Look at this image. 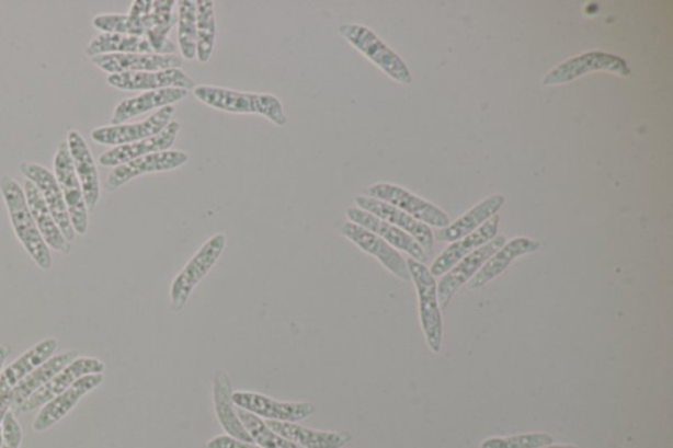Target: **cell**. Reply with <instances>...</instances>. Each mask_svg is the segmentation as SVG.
<instances>
[{
  "label": "cell",
  "mask_w": 673,
  "mask_h": 448,
  "mask_svg": "<svg viewBox=\"0 0 673 448\" xmlns=\"http://www.w3.org/2000/svg\"><path fill=\"white\" fill-rule=\"evenodd\" d=\"M194 96L208 107L229 114L261 115L276 127H285L288 122L281 99L272 94H254L201 84L195 85Z\"/></svg>",
  "instance_id": "cell-1"
},
{
  "label": "cell",
  "mask_w": 673,
  "mask_h": 448,
  "mask_svg": "<svg viewBox=\"0 0 673 448\" xmlns=\"http://www.w3.org/2000/svg\"><path fill=\"white\" fill-rule=\"evenodd\" d=\"M0 191H2L10 220L18 239L35 261L36 265L48 272L53 266L50 249L46 245L42 233L33 220L28 204H26L24 189L10 176L0 177Z\"/></svg>",
  "instance_id": "cell-2"
},
{
  "label": "cell",
  "mask_w": 673,
  "mask_h": 448,
  "mask_svg": "<svg viewBox=\"0 0 673 448\" xmlns=\"http://www.w3.org/2000/svg\"><path fill=\"white\" fill-rule=\"evenodd\" d=\"M340 35L352 44L354 48L374 62L380 70L385 71L393 81L402 84H411L413 77L411 70L402 61L401 57L389 48L388 45L375 35V33L361 24H342L339 28Z\"/></svg>",
  "instance_id": "cell-3"
},
{
  "label": "cell",
  "mask_w": 673,
  "mask_h": 448,
  "mask_svg": "<svg viewBox=\"0 0 673 448\" xmlns=\"http://www.w3.org/2000/svg\"><path fill=\"white\" fill-rule=\"evenodd\" d=\"M411 279L419 296L420 321L431 351L438 354L444 340V322H442L438 302L437 282L425 265L412 259L407 260Z\"/></svg>",
  "instance_id": "cell-4"
},
{
  "label": "cell",
  "mask_w": 673,
  "mask_h": 448,
  "mask_svg": "<svg viewBox=\"0 0 673 448\" xmlns=\"http://www.w3.org/2000/svg\"><path fill=\"white\" fill-rule=\"evenodd\" d=\"M227 246V237L223 233L210 237L204 242L197 253L190 260L170 288L171 309L181 312L186 307L191 294L195 287L206 278L217 261L220 260L224 249Z\"/></svg>",
  "instance_id": "cell-5"
},
{
  "label": "cell",
  "mask_w": 673,
  "mask_h": 448,
  "mask_svg": "<svg viewBox=\"0 0 673 448\" xmlns=\"http://www.w3.org/2000/svg\"><path fill=\"white\" fill-rule=\"evenodd\" d=\"M363 196L391 204L402 212L412 216L413 219L426 223L427 227L442 229L452 223L444 210L392 183L372 184L363 189Z\"/></svg>",
  "instance_id": "cell-6"
},
{
  "label": "cell",
  "mask_w": 673,
  "mask_h": 448,
  "mask_svg": "<svg viewBox=\"0 0 673 448\" xmlns=\"http://www.w3.org/2000/svg\"><path fill=\"white\" fill-rule=\"evenodd\" d=\"M595 71L615 72V74L621 77L631 76V69L624 58L611 55V53L590 51L567 59L563 64L556 66L544 77L543 84H563Z\"/></svg>",
  "instance_id": "cell-7"
},
{
  "label": "cell",
  "mask_w": 673,
  "mask_h": 448,
  "mask_svg": "<svg viewBox=\"0 0 673 448\" xmlns=\"http://www.w3.org/2000/svg\"><path fill=\"white\" fill-rule=\"evenodd\" d=\"M55 176L58 186L61 187L76 234L88 233L89 210L85 207L83 189L71 160L68 142H62L58 147L55 157Z\"/></svg>",
  "instance_id": "cell-8"
},
{
  "label": "cell",
  "mask_w": 673,
  "mask_h": 448,
  "mask_svg": "<svg viewBox=\"0 0 673 448\" xmlns=\"http://www.w3.org/2000/svg\"><path fill=\"white\" fill-rule=\"evenodd\" d=\"M336 232L345 237L354 245L358 246L362 252L375 256L389 273L398 276L401 280H411V274L407 266V261L398 250L393 249L379 236L369 232V230L356 226L352 221H342L335 226Z\"/></svg>",
  "instance_id": "cell-9"
},
{
  "label": "cell",
  "mask_w": 673,
  "mask_h": 448,
  "mask_svg": "<svg viewBox=\"0 0 673 448\" xmlns=\"http://www.w3.org/2000/svg\"><path fill=\"white\" fill-rule=\"evenodd\" d=\"M175 114L174 105H169L158 110L153 116L147 120L135 124L111 125L92 130V141L107 147H122V145L134 143L153 137L168 127L171 117Z\"/></svg>",
  "instance_id": "cell-10"
},
{
  "label": "cell",
  "mask_w": 673,
  "mask_h": 448,
  "mask_svg": "<svg viewBox=\"0 0 673 448\" xmlns=\"http://www.w3.org/2000/svg\"><path fill=\"white\" fill-rule=\"evenodd\" d=\"M19 170L26 177V181L35 184L42 193L46 206H48L58 228L61 229L65 239L70 243L75 241V228H72L69 210L66 207L65 197L61 187L58 186L56 176L38 163L22 162Z\"/></svg>",
  "instance_id": "cell-11"
},
{
  "label": "cell",
  "mask_w": 673,
  "mask_h": 448,
  "mask_svg": "<svg viewBox=\"0 0 673 448\" xmlns=\"http://www.w3.org/2000/svg\"><path fill=\"white\" fill-rule=\"evenodd\" d=\"M104 371L105 366L103 361L90 357L78 358L69 366H66L62 371H59L48 383L39 388L37 392L33 393L16 411L19 413L36 411L38 407L48 404L49 401L57 398L58 394L69 390L77 380L88 377V375L104 374Z\"/></svg>",
  "instance_id": "cell-12"
},
{
  "label": "cell",
  "mask_w": 673,
  "mask_h": 448,
  "mask_svg": "<svg viewBox=\"0 0 673 448\" xmlns=\"http://www.w3.org/2000/svg\"><path fill=\"white\" fill-rule=\"evenodd\" d=\"M233 403L240 410L254 414L260 418L278 421V423H299L311 417L315 406L309 403H285L265 394L255 392H235Z\"/></svg>",
  "instance_id": "cell-13"
},
{
  "label": "cell",
  "mask_w": 673,
  "mask_h": 448,
  "mask_svg": "<svg viewBox=\"0 0 673 448\" xmlns=\"http://www.w3.org/2000/svg\"><path fill=\"white\" fill-rule=\"evenodd\" d=\"M505 243L506 240L504 236L494 237L493 240L475 250L474 253L458 262L450 272L442 276L440 285L437 286L440 307L442 309L447 308L458 289L464 286L465 283L470 282L474 276L478 274L479 269L484 266V263L490 260L498 250L503 248Z\"/></svg>",
  "instance_id": "cell-14"
},
{
  "label": "cell",
  "mask_w": 673,
  "mask_h": 448,
  "mask_svg": "<svg viewBox=\"0 0 673 448\" xmlns=\"http://www.w3.org/2000/svg\"><path fill=\"white\" fill-rule=\"evenodd\" d=\"M189 160L190 156L186 151L181 150L158 151V153L137 158V160L124 163L122 166L112 170L107 182H105V188L116 191L137 176L176 170L184 166Z\"/></svg>",
  "instance_id": "cell-15"
},
{
  "label": "cell",
  "mask_w": 673,
  "mask_h": 448,
  "mask_svg": "<svg viewBox=\"0 0 673 448\" xmlns=\"http://www.w3.org/2000/svg\"><path fill=\"white\" fill-rule=\"evenodd\" d=\"M112 88L123 91H156L163 89L194 90L195 83L182 69L161 71L122 72L107 79Z\"/></svg>",
  "instance_id": "cell-16"
},
{
  "label": "cell",
  "mask_w": 673,
  "mask_h": 448,
  "mask_svg": "<svg viewBox=\"0 0 673 448\" xmlns=\"http://www.w3.org/2000/svg\"><path fill=\"white\" fill-rule=\"evenodd\" d=\"M104 380V375H88L76 381L69 390H66L57 398L49 401L48 404L43 406L39 411L35 423H33V430L43 433L49 430L50 427L57 425L59 421L68 416V414L75 410L79 400L85 397V394L94 391L95 388L101 386Z\"/></svg>",
  "instance_id": "cell-17"
},
{
  "label": "cell",
  "mask_w": 673,
  "mask_h": 448,
  "mask_svg": "<svg viewBox=\"0 0 673 448\" xmlns=\"http://www.w3.org/2000/svg\"><path fill=\"white\" fill-rule=\"evenodd\" d=\"M355 204L356 207L379 217L380 220L387 221L391 226L401 229L402 232L412 236L426 254L433 252L434 236L432 229L426 223L413 219L412 216L402 212V210L391 206V204L372 199V197L356 196Z\"/></svg>",
  "instance_id": "cell-18"
},
{
  "label": "cell",
  "mask_w": 673,
  "mask_h": 448,
  "mask_svg": "<svg viewBox=\"0 0 673 448\" xmlns=\"http://www.w3.org/2000/svg\"><path fill=\"white\" fill-rule=\"evenodd\" d=\"M346 216L349 221L379 236L388 245H391L393 249L402 250V252L411 255L412 260L422 263V265H425L429 259L424 249L420 246V243L415 241L412 236L402 232L401 229L391 226V223L387 221L380 220L379 217L368 214L366 210L358 207L349 208L346 210Z\"/></svg>",
  "instance_id": "cell-19"
},
{
  "label": "cell",
  "mask_w": 673,
  "mask_h": 448,
  "mask_svg": "<svg viewBox=\"0 0 673 448\" xmlns=\"http://www.w3.org/2000/svg\"><path fill=\"white\" fill-rule=\"evenodd\" d=\"M181 124L170 122L167 128L161 134L153 137L145 138V140L134 143L122 145V147L112 148L99 158V163L104 168H117L124 163L137 160V158L158 153V151L170 150L176 141L180 134Z\"/></svg>",
  "instance_id": "cell-20"
},
{
  "label": "cell",
  "mask_w": 673,
  "mask_h": 448,
  "mask_svg": "<svg viewBox=\"0 0 673 448\" xmlns=\"http://www.w3.org/2000/svg\"><path fill=\"white\" fill-rule=\"evenodd\" d=\"M68 147L76 173L83 189L85 207L89 212L95 209L101 199V181L94 157H92L88 142L78 130H70Z\"/></svg>",
  "instance_id": "cell-21"
},
{
  "label": "cell",
  "mask_w": 673,
  "mask_h": 448,
  "mask_svg": "<svg viewBox=\"0 0 673 448\" xmlns=\"http://www.w3.org/2000/svg\"><path fill=\"white\" fill-rule=\"evenodd\" d=\"M500 216L494 215L483 226L475 230L474 233L464 237L458 241L452 242V245L446 248L444 252L433 262L431 273L434 276H442L450 272L458 262L466 259L475 250L486 245L498 236Z\"/></svg>",
  "instance_id": "cell-22"
},
{
  "label": "cell",
  "mask_w": 673,
  "mask_h": 448,
  "mask_svg": "<svg viewBox=\"0 0 673 448\" xmlns=\"http://www.w3.org/2000/svg\"><path fill=\"white\" fill-rule=\"evenodd\" d=\"M91 61L110 76L122 72L181 69L183 65V59L176 55H107L94 57Z\"/></svg>",
  "instance_id": "cell-23"
},
{
  "label": "cell",
  "mask_w": 673,
  "mask_h": 448,
  "mask_svg": "<svg viewBox=\"0 0 673 448\" xmlns=\"http://www.w3.org/2000/svg\"><path fill=\"white\" fill-rule=\"evenodd\" d=\"M233 386L226 371H219L214 379V405L217 420L229 437L254 444L252 437L242 425L233 403Z\"/></svg>",
  "instance_id": "cell-24"
},
{
  "label": "cell",
  "mask_w": 673,
  "mask_h": 448,
  "mask_svg": "<svg viewBox=\"0 0 673 448\" xmlns=\"http://www.w3.org/2000/svg\"><path fill=\"white\" fill-rule=\"evenodd\" d=\"M189 92L184 89H163L142 92L141 95L125 99L116 105L114 115L111 117V124L121 125L130 120V118L147 114V112L174 105L187 97Z\"/></svg>",
  "instance_id": "cell-25"
},
{
  "label": "cell",
  "mask_w": 673,
  "mask_h": 448,
  "mask_svg": "<svg viewBox=\"0 0 673 448\" xmlns=\"http://www.w3.org/2000/svg\"><path fill=\"white\" fill-rule=\"evenodd\" d=\"M24 194L33 220H35L46 245L58 253L69 254L71 252V243L65 239L61 229L58 228L57 222L53 219V215L35 184L26 181L24 183Z\"/></svg>",
  "instance_id": "cell-26"
},
{
  "label": "cell",
  "mask_w": 673,
  "mask_h": 448,
  "mask_svg": "<svg viewBox=\"0 0 673 448\" xmlns=\"http://www.w3.org/2000/svg\"><path fill=\"white\" fill-rule=\"evenodd\" d=\"M504 204L505 197L503 195L487 197V199L480 202L477 207H474L471 210H468L466 215L459 217L457 221L433 233L434 240L440 242H455L464 239V237L474 233L475 230L483 226L491 217L498 215Z\"/></svg>",
  "instance_id": "cell-27"
},
{
  "label": "cell",
  "mask_w": 673,
  "mask_h": 448,
  "mask_svg": "<svg viewBox=\"0 0 673 448\" xmlns=\"http://www.w3.org/2000/svg\"><path fill=\"white\" fill-rule=\"evenodd\" d=\"M540 243L525 237H518L511 242L505 243L503 248L498 250L490 260L484 263L477 275L468 282V287L471 289H478L487 285V283L497 279L499 275L503 274L511 263L525 254L537 252Z\"/></svg>",
  "instance_id": "cell-28"
},
{
  "label": "cell",
  "mask_w": 673,
  "mask_h": 448,
  "mask_svg": "<svg viewBox=\"0 0 673 448\" xmlns=\"http://www.w3.org/2000/svg\"><path fill=\"white\" fill-rule=\"evenodd\" d=\"M266 424L281 437L303 448H343L353 439L352 434L347 432H320L295 423H278V421H267Z\"/></svg>",
  "instance_id": "cell-29"
},
{
  "label": "cell",
  "mask_w": 673,
  "mask_h": 448,
  "mask_svg": "<svg viewBox=\"0 0 673 448\" xmlns=\"http://www.w3.org/2000/svg\"><path fill=\"white\" fill-rule=\"evenodd\" d=\"M57 341L46 338L28 352L19 357L13 364L7 366L0 375V393L10 392L20 381L49 360L57 351Z\"/></svg>",
  "instance_id": "cell-30"
},
{
  "label": "cell",
  "mask_w": 673,
  "mask_h": 448,
  "mask_svg": "<svg viewBox=\"0 0 673 448\" xmlns=\"http://www.w3.org/2000/svg\"><path fill=\"white\" fill-rule=\"evenodd\" d=\"M79 358L78 351L66 352L56 357H52L46 360L43 366L36 368L35 371L28 375L25 379L13 388L12 406L18 410L20 405L28 400L33 393L37 392L39 388L44 387L48 381L56 377L59 371H62L66 366H69Z\"/></svg>",
  "instance_id": "cell-31"
},
{
  "label": "cell",
  "mask_w": 673,
  "mask_h": 448,
  "mask_svg": "<svg viewBox=\"0 0 673 448\" xmlns=\"http://www.w3.org/2000/svg\"><path fill=\"white\" fill-rule=\"evenodd\" d=\"M174 0H155L150 12V30L145 38L148 39L155 55H175L176 46L168 38L174 28L178 18L175 16Z\"/></svg>",
  "instance_id": "cell-32"
},
{
  "label": "cell",
  "mask_w": 673,
  "mask_h": 448,
  "mask_svg": "<svg viewBox=\"0 0 673 448\" xmlns=\"http://www.w3.org/2000/svg\"><path fill=\"white\" fill-rule=\"evenodd\" d=\"M84 55L91 58L107 55H155L145 37L101 33L85 46Z\"/></svg>",
  "instance_id": "cell-33"
},
{
  "label": "cell",
  "mask_w": 673,
  "mask_h": 448,
  "mask_svg": "<svg viewBox=\"0 0 673 448\" xmlns=\"http://www.w3.org/2000/svg\"><path fill=\"white\" fill-rule=\"evenodd\" d=\"M216 43V13L213 0H196V58L207 64Z\"/></svg>",
  "instance_id": "cell-34"
},
{
  "label": "cell",
  "mask_w": 673,
  "mask_h": 448,
  "mask_svg": "<svg viewBox=\"0 0 673 448\" xmlns=\"http://www.w3.org/2000/svg\"><path fill=\"white\" fill-rule=\"evenodd\" d=\"M178 44L184 59L193 61L196 57V2H178Z\"/></svg>",
  "instance_id": "cell-35"
},
{
  "label": "cell",
  "mask_w": 673,
  "mask_h": 448,
  "mask_svg": "<svg viewBox=\"0 0 673 448\" xmlns=\"http://www.w3.org/2000/svg\"><path fill=\"white\" fill-rule=\"evenodd\" d=\"M149 13V12H148ZM122 15V13H103L92 20V25L102 33H117V35H127L136 37L147 36V25H145V16L148 15Z\"/></svg>",
  "instance_id": "cell-36"
},
{
  "label": "cell",
  "mask_w": 673,
  "mask_h": 448,
  "mask_svg": "<svg viewBox=\"0 0 673 448\" xmlns=\"http://www.w3.org/2000/svg\"><path fill=\"white\" fill-rule=\"evenodd\" d=\"M237 414H239L242 425L246 426L256 446L262 448H303L270 429L265 421L254 416V414L240 410V407H237Z\"/></svg>",
  "instance_id": "cell-37"
},
{
  "label": "cell",
  "mask_w": 673,
  "mask_h": 448,
  "mask_svg": "<svg viewBox=\"0 0 673 448\" xmlns=\"http://www.w3.org/2000/svg\"><path fill=\"white\" fill-rule=\"evenodd\" d=\"M552 444L550 434L531 433L507 438H490L484 440L480 448H543Z\"/></svg>",
  "instance_id": "cell-38"
},
{
  "label": "cell",
  "mask_w": 673,
  "mask_h": 448,
  "mask_svg": "<svg viewBox=\"0 0 673 448\" xmlns=\"http://www.w3.org/2000/svg\"><path fill=\"white\" fill-rule=\"evenodd\" d=\"M2 448H20L23 440L22 426L19 425L15 413L9 411L2 423Z\"/></svg>",
  "instance_id": "cell-39"
},
{
  "label": "cell",
  "mask_w": 673,
  "mask_h": 448,
  "mask_svg": "<svg viewBox=\"0 0 673 448\" xmlns=\"http://www.w3.org/2000/svg\"><path fill=\"white\" fill-rule=\"evenodd\" d=\"M206 448H262L255 444L242 443L229 436H220L210 439Z\"/></svg>",
  "instance_id": "cell-40"
},
{
  "label": "cell",
  "mask_w": 673,
  "mask_h": 448,
  "mask_svg": "<svg viewBox=\"0 0 673 448\" xmlns=\"http://www.w3.org/2000/svg\"><path fill=\"white\" fill-rule=\"evenodd\" d=\"M12 406V394L10 392L0 393V425H2L5 414Z\"/></svg>",
  "instance_id": "cell-41"
},
{
  "label": "cell",
  "mask_w": 673,
  "mask_h": 448,
  "mask_svg": "<svg viewBox=\"0 0 673 448\" xmlns=\"http://www.w3.org/2000/svg\"><path fill=\"white\" fill-rule=\"evenodd\" d=\"M11 346L10 345H0V375L3 372V366L5 364L7 358L10 357Z\"/></svg>",
  "instance_id": "cell-42"
},
{
  "label": "cell",
  "mask_w": 673,
  "mask_h": 448,
  "mask_svg": "<svg viewBox=\"0 0 673 448\" xmlns=\"http://www.w3.org/2000/svg\"><path fill=\"white\" fill-rule=\"evenodd\" d=\"M543 448H579V447L571 446V445H557V446H552L551 445V446H546V447H543Z\"/></svg>",
  "instance_id": "cell-43"
},
{
  "label": "cell",
  "mask_w": 673,
  "mask_h": 448,
  "mask_svg": "<svg viewBox=\"0 0 673 448\" xmlns=\"http://www.w3.org/2000/svg\"><path fill=\"white\" fill-rule=\"evenodd\" d=\"M3 446L2 427H0V448Z\"/></svg>",
  "instance_id": "cell-44"
}]
</instances>
